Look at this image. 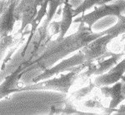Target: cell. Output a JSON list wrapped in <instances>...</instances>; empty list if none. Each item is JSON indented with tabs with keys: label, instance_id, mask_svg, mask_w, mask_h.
<instances>
[{
	"label": "cell",
	"instance_id": "1",
	"mask_svg": "<svg viewBox=\"0 0 125 115\" xmlns=\"http://www.w3.org/2000/svg\"><path fill=\"white\" fill-rule=\"evenodd\" d=\"M105 31L94 32L92 27H86L83 23H80L78 31L62 39L50 41L43 51L32 62L28 68L22 71L23 75L20 84H29L33 77L39 75L45 70L50 68L59 60L69 54L79 51L93 40L104 35Z\"/></svg>",
	"mask_w": 125,
	"mask_h": 115
},
{
	"label": "cell",
	"instance_id": "2",
	"mask_svg": "<svg viewBox=\"0 0 125 115\" xmlns=\"http://www.w3.org/2000/svg\"><path fill=\"white\" fill-rule=\"evenodd\" d=\"M48 24L49 23L45 18L33 34L29 33L27 40L19 46L9 63L3 70H0V83L8 74L15 70L22 72L28 68L43 51L53 37L48 32Z\"/></svg>",
	"mask_w": 125,
	"mask_h": 115
},
{
	"label": "cell",
	"instance_id": "3",
	"mask_svg": "<svg viewBox=\"0 0 125 115\" xmlns=\"http://www.w3.org/2000/svg\"><path fill=\"white\" fill-rule=\"evenodd\" d=\"M87 64H82L74 66L67 74H62L58 77L48 78L43 80H40L37 83L27 84L19 89V92L22 91H33V90H53L62 94H68L73 82L77 79L80 70H83L86 67Z\"/></svg>",
	"mask_w": 125,
	"mask_h": 115
},
{
	"label": "cell",
	"instance_id": "4",
	"mask_svg": "<svg viewBox=\"0 0 125 115\" xmlns=\"http://www.w3.org/2000/svg\"><path fill=\"white\" fill-rule=\"evenodd\" d=\"M91 13L83 15L75 20V23H83L89 27H92L94 24L98 20L106 17H117L125 13V0H114L108 3L98 5Z\"/></svg>",
	"mask_w": 125,
	"mask_h": 115
},
{
	"label": "cell",
	"instance_id": "5",
	"mask_svg": "<svg viewBox=\"0 0 125 115\" xmlns=\"http://www.w3.org/2000/svg\"><path fill=\"white\" fill-rule=\"evenodd\" d=\"M87 61L83 54L79 50L78 53H76L75 55H73L71 57H68L67 59L61 60V61L58 62L57 65H53V66L45 70L41 74H39V75L33 77L31 80L29 84L37 83V82L40 81V80H46V79L51 78L54 75H57L58 74L62 73V72L69 71L71 70V68L74 67V66H79V65L84 64Z\"/></svg>",
	"mask_w": 125,
	"mask_h": 115
},
{
	"label": "cell",
	"instance_id": "6",
	"mask_svg": "<svg viewBox=\"0 0 125 115\" xmlns=\"http://www.w3.org/2000/svg\"><path fill=\"white\" fill-rule=\"evenodd\" d=\"M43 1L44 0H20L15 9L16 21L21 20V27L17 33L18 35L22 34L28 26L31 25L38 13V8Z\"/></svg>",
	"mask_w": 125,
	"mask_h": 115
},
{
	"label": "cell",
	"instance_id": "7",
	"mask_svg": "<svg viewBox=\"0 0 125 115\" xmlns=\"http://www.w3.org/2000/svg\"><path fill=\"white\" fill-rule=\"evenodd\" d=\"M114 38L111 34H104L93 40L84 46L80 51L83 54L87 62H92L102 57L107 51L108 44Z\"/></svg>",
	"mask_w": 125,
	"mask_h": 115
},
{
	"label": "cell",
	"instance_id": "8",
	"mask_svg": "<svg viewBox=\"0 0 125 115\" xmlns=\"http://www.w3.org/2000/svg\"><path fill=\"white\" fill-rule=\"evenodd\" d=\"M20 0H6L4 10L0 16V37H5L13 31L16 21L15 9Z\"/></svg>",
	"mask_w": 125,
	"mask_h": 115
},
{
	"label": "cell",
	"instance_id": "9",
	"mask_svg": "<svg viewBox=\"0 0 125 115\" xmlns=\"http://www.w3.org/2000/svg\"><path fill=\"white\" fill-rule=\"evenodd\" d=\"M125 73V59L114 66L106 73L100 74L94 80V84L98 86H107L115 84Z\"/></svg>",
	"mask_w": 125,
	"mask_h": 115
},
{
	"label": "cell",
	"instance_id": "10",
	"mask_svg": "<svg viewBox=\"0 0 125 115\" xmlns=\"http://www.w3.org/2000/svg\"><path fill=\"white\" fill-rule=\"evenodd\" d=\"M22 75V72L15 70L3 79V81L0 83V100L13 93L19 92V89L22 87V84H20Z\"/></svg>",
	"mask_w": 125,
	"mask_h": 115
},
{
	"label": "cell",
	"instance_id": "11",
	"mask_svg": "<svg viewBox=\"0 0 125 115\" xmlns=\"http://www.w3.org/2000/svg\"><path fill=\"white\" fill-rule=\"evenodd\" d=\"M73 7L72 3H70V0H64L63 2V8L62 11V18L60 21V31L59 35L57 39H62L66 36L68 29L70 28L73 23Z\"/></svg>",
	"mask_w": 125,
	"mask_h": 115
},
{
	"label": "cell",
	"instance_id": "12",
	"mask_svg": "<svg viewBox=\"0 0 125 115\" xmlns=\"http://www.w3.org/2000/svg\"><path fill=\"white\" fill-rule=\"evenodd\" d=\"M102 93L106 97H111L110 108H114L118 104L124 99V95L122 94V84L120 82H116L112 87H108V85L104 86L102 88Z\"/></svg>",
	"mask_w": 125,
	"mask_h": 115
},
{
	"label": "cell",
	"instance_id": "13",
	"mask_svg": "<svg viewBox=\"0 0 125 115\" xmlns=\"http://www.w3.org/2000/svg\"><path fill=\"white\" fill-rule=\"evenodd\" d=\"M30 33V31L24 32L22 33V36L19 37H14L13 35L9 34L5 37H0V66H1V61L4 57L5 52L11 46H13L18 43H23L25 39V36Z\"/></svg>",
	"mask_w": 125,
	"mask_h": 115
},
{
	"label": "cell",
	"instance_id": "14",
	"mask_svg": "<svg viewBox=\"0 0 125 115\" xmlns=\"http://www.w3.org/2000/svg\"><path fill=\"white\" fill-rule=\"evenodd\" d=\"M39 7H40V8L39 10H38V13H37V15H36L35 18L33 19V21L32 22V23H31V30H30V33L31 34H33L34 32H36L37 28L39 27L40 23L43 21V18L46 16V14H47L48 1V0H44Z\"/></svg>",
	"mask_w": 125,
	"mask_h": 115
},
{
	"label": "cell",
	"instance_id": "15",
	"mask_svg": "<svg viewBox=\"0 0 125 115\" xmlns=\"http://www.w3.org/2000/svg\"><path fill=\"white\" fill-rule=\"evenodd\" d=\"M106 34H111L114 37L120 34L125 33V17L123 15H120L118 17V22L113 27L107 30H104Z\"/></svg>",
	"mask_w": 125,
	"mask_h": 115
},
{
	"label": "cell",
	"instance_id": "16",
	"mask_svg": "<svg viewBox=\"0 0 125 115\" xmlns=\"http://www.w3.org/2000/svg\"><path fill=\"white\" fill-rule=\"evenodd\" d=\"M103 0H83L79 5H78L73 10V17L79 15L81 13H83L87 10L90 9L95 5H100Z\"/></svg>",
	"mask_w": 125,
	"mask_h": 115
},
{
	"label": "cell",
	"instance_id": "17",
	"mask_svg": "<svg viewBox=\"0 0 125 115\" xmlns=\"http://www.w3.org/2000/svg\"><path fill=\"white\" fill-rule=\"evenodd\" d=\"M48 13L46 14V19L48 23L53 20L58 11V8L62 4H63L64 0H48Z\"/></svg>",
	"mask_w": 125,
	"mask_h": 115
},
{
	"label": "cell",
	"instance_id": "18",
	"mask_svg": "<svg viewBox=\"0 0 125 115\" xmlns=\"http://www.w3.org/2000/svg\"><path fill=\"white\" fill-rule=\"evenodd\" d=\"M95 86V84H90V85L88 86H86V87L84 88H82L80 89L79 90H78V91H76L75 93H73V96L74 97V99L77 100H79L81 99L84 98L85 96L88 95V94L90 93V91L93 90V88Z\"/></svg>",
	"mask_w": 125,
	"mask_h": 115
},
{
	"label": "cell",
	"instance_id": "19",
	"mask_svg": "<svg viewBox=\"0 0 125 115\" xmlns=\"http://www.w3.org/2000/svg\"><path fill=\"white\" fill-rule=\"evenodd\" d=\"M48 32H49V34L52 36V37L55 36L56 34H59L60 21L59 22H56V21L52 22L51 21L49 23V24H48Z\"/></svg>",
	"mask_w": 125,
	"mask_h": 115
},
{
	"label": "cell",
	"instance_id": "20",
	"mask_svg": "<svg viewBox=\"0 0 125 115\" xmlns=\"http://www.w3.org/2000/svg\"><path fill=\"white\" fill-rule=\"evenodd\" d=\"M98 104L99 103L94 101V100H88L85 103V106L88 107V108H95V107H98Z\"/></svg>",
	"mask_w": 125,
	"mask_h": 115
},
{
	"label": "cell",
	"instance_id": "21",
	"mask_svg": "<svg viewBox=\"0 0 125 115\" xmlns=\"http://www.w3.org/2000/svg\"><path fill=\"white\" fill-rule=\"evenodd\" d=\"M5 2H6V0H0V16L3 13V10H4Z\"/></svg>",
	"mask_w": 125,
	"mask_h": 115
},
{
	"label": "cell",
	"instance_id": "22",
	"mask_svg": "<svg viewBox=\"0 0 125 115\" xmlns=\"http://www.w3.org/2000/svg\"><path fill=\"white\" fill-rule=\"evenodd\" d=\"M83 1V0H71V2H70V3H72L73 7H75L76 8L78 5H79Z\"/></svg>",
	"mask_w": 125,
	"mask_h": 115
}]
</instances>
